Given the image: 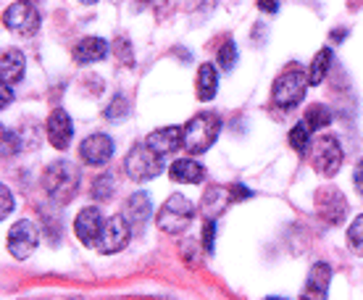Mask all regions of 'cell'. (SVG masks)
Returning <instances> with one entry per match:
<instances>
[{
  "label": "cell",
  "instance_id": "7a4b0ae2",
  "mask_svg": "<svg viewBox=\"0 0 363 300\" xmlns=\"http://www.w3.org/2000/svg\"><path fill=\"white\" fill-rule=\"evenodd\" d=\"M218 132H221V118L211 111H203L198 116H192L184 127V148L190 153L200 155L206 153L213 143H216Z\"/></svg>",
  "mask_w": 363,
  "mask_h": 300
},
{
  "label": "cell",
  "instance_id": "30bf717a",
  "mask_svg": "<svg viewBox=\"0 0 363 300\" xmlns=\"http://www.w3.org/2000/svg\"><path fill=\"white\" fill-rule=\"evenodd\" d=\"M3 24L11 32H16V35H35L40 29V13H37V9L29 0H21V3H13V6L6 9Z\"/></svg>",
  "mask_w": 363,
  "mask_h": 300
},
{
  "label": "cell",
  "instance_id": "5bb4252c",
  "mask_svg": "<svg viewBox=\"0 0 363 300\" xmlns=\"http://www.w3.org/2000/svg\"><path fill=\"white\" fill-rule=\"evenodd\" d=\"M329 282H332V266L318 261L311 266L306 287L300 292V300H327L329 295Z\"/></svg>",
  "mask_w": 363,
  "mask_h": 300
},
{
  "label": "cell",
  "instance_id": "d6986e66",
  "mask_svg": "<svg viewBox=\"0 0 363 300\" xmlns=\"http://www.w3.org/2000/svg\"><path fill=\"white\" fill-rule=\"evenodd\" d=\"M24 53L21 50H6L0 58V82L3 84H16L24 77Z\"/></svg>",
  "mask_w": 363,
  "mask_h": 300
},
{
  "label": "cell",
  "instance_id": "603a6c76",
  "mask_svg": "<svg viewBox=\"0 0 363 300\" xmlns=\"http://www.w3.org/2000/svg\"><path fill=\"white\" fill-rule=\"evenodd\" d=\"M303 121L308 124L311 132H313V129H324L332 124V111H329L327 106L316 103V106H311V109L306 111V118H303Z\"/></svg>",
  "mask_w": 363,
  "mask_h": 300
},
{
  "label": "cell",
  "instance_id": "9c48e42d",
  "mask_svg": "<svg viewBox=\"0 0 363 300\" xmlns=\"http://www.w3.org/2000/svg\"><path fill=\"white\" fill-rule=\"evenodd\" d=\"M347 211H350V203L337 187H321L316 192V213L321 216V221L340 227L347 218Z\"/></svg>",
  "mask_w": 363,
  "mask_h": 300
},
{
  "label": "cell",
  "instance_id": "4dcf8cb0",
  "mask_svg": "<svg viewBox=\"0 0 363 300\" xmlns=\"http://www.w3.org/2000/svg\"><path fill=\"white\" fill-rule=\"evenodd\" d=\"M213 237H216V221L208 218V221H206V229H203V245H206L208 253H213Z\"/></svg>",
  "mask_w": 363,
  "mask_h": 300
},
{
  "label": "cell",
  "instance_id": "836d02e7",
  "mask_svg": "<svg viewBox=\"0 0 363 300\" xmlns=\"http://www.w3.org/2000/svg\"><path fill=\"white\" fill-rule=\"evenodd\" d=\"M13 100V92H11V84H3V100H0V106L3 109H9V103Z\"/></svg>",
  "mask_w": 363,
  "mask_h": 300
},
{
  "label": "cell",
  "instance_id": "f1b7e54d",
  "mask_svg": "<svg viewBox=\"0 0 363 300\" xmlns=\"http://www.w3.org/2000/svg\"><path fill=\"white\" fill-rule=\"evenodd\" d=\"M16 153H18L16 132L9 127H3V155H16Z\"/></svg>",
  "mask_w": 363,
  "mask_h": 300
},
{
  "label": "cell",
  "instance_id": "4fadbf2b",
  "mask_svg": "<svg viewBox=\"0 0 363 300\" xmlns=\"http://www.w3.org/2000/svg\"><path fill=\"white\" fill-rule=\"evenodd\" d=\"M79 155H82L84 164L90 166H103L111 161V155H113V140L108 135H90L84 137V143L79 145Z\"/></svg>",
  "mask_w": 363,
  "mask_h": 300
},
{
  "label": "cell",
  "instance_id": "9a60e30c",
  "mask_svg": "<svg viewBox=\"0 0 363 300\" xmlns=\"http://www.w3.org/2000/svg\"><path fill=\"white\" fill-rule=\"evenodd\" d=\"M145 145L150 150L161 155H172L177 153L182 145H184V127H164V129H155L145 137Z\"/></svg>",
  "mask_w": 363,
  "mask_h": 300
},
{
  "label": "cell",
  "instance_id": "52a82bcc",
  "mask_svg": "<svg viewBox=\"0 0 363 300\" xmlns=\"http://www.w3.org/2000/svg\"><path fill=\"white\" fill-rule=\"evenodd\" d=\"M37 243H40V229H37L35 221H29V218H21L16 221L13 227L9 229V237H6V248H9V253L18 261H24L29 255L35 253Z\"/></svg>",
  "mask_w": 363,
  "mask_h": 300
},
{
  "label": "cell",
  "instance_id": "d4e9b609",
  "mask_svg": "<svg viewBox=\"0 0 363 300\" xmlns=\"http://www.w3.org/2000/svg\"><path fill=\"white\" fill-rule=\"evenodd\" d=\"M116 187V179H113V174H100L98 179L92 182V198L95 200H108L111 192Z\"/></svg>",
  "mask_w": 363,
  "mask_h": 300
},
{
  "label": "cell",
  "instance_id": "1f68e13d",
  "mask_svg": "<svg viewBox=\"0 0 363 300\" xmlns=\"http://www.w3.org/2000/svg\"><path fill=\"white\" fill-rule=\"evenodd\" d=\"M353 184H355V190L363 195V161H358V166H355V172H353Z\"/></svg>",
  "mask_w": 363,
  "mask_h": 300
},
{
  "label": "cell",
  "instance_id": "277c9868",
  "mask_svg": "<svg viewBox=\"0 0 363 300\" xmlns=\"http://www.w3.org/2000/svg\"><path fill=\"white\" fill-rule=\"evenodd\" d=\"M308 74H303L300 69H287L284 74L277 77V82L272 87V98L279 109L290 111L303 103L306 90H308Z\"/></svg>",
  "mask_w": 363,
  "mask_h": 300
},
{
  "label": "cell",
  "instance_id": "ffe728a7",
  "mask_svg": "<svg viewBox=\"0 0 363 300\" xmlns=\"http://www.w3.org/2000/svg\"><path fill=\"white\" fill-rule=\"evenodd\" d=\"M232 200L235 198H232V192H229L227 187H211V190L203 195V200H200V211L208 218H216L224 213V209H227Z\"/></svg>",
  "mask_w": 363,
  "mask_h": 300
},
{
  "label": "cell",
  "instance_id": "ba28073f",
  "mask_svg": "<svg viewBox=\"0 0 363 300\" xmlns=\"http://www.w3.org/2000/svg\"><path fill=\"white\" fill-rule=\"evenodd\" d=\"M129 237H132V227H129V221L124 216H108L106 218V224H103V232H100L98 243H95V250L103 255H111V253H118V250H124L129 243Z\"/></svg>",
  "mask_w": 363,
  "mask_h": 300
},
{
  "label": "cell",
  "instance_id": "8992f818",
  "mask_svg": "<svg viewBox=\"0 0 363 300\" xmlns=\"http://www.w3.org/2000/svg\"><path fill=\"white\" fill-rule=\"evenodd\" d=\"M311 166L316 169L321 177H335L342 166V148L337 143V137H318L311 145Z\"/></svg>",
  "mask_w": 363,
  "mask_h": 300
},
{
  "label": "cell",
  "instance_id": "e0dca14e",
  "mask_svg": "<svg viewBox=\"0 0 363 300\" xmlns=\"http://www.w3.org/2000/svg\"><path fill=\"white\" fill-rule=\"evenodd\" d=\"M106 55H108V43L103 37H84L74 48V58L79 64H95V61H103Z\"/></svg>",
  "mask_w": 363,
  "mask_h": 300
},
{
  "label": "cell",
  "instance_id": "3957f363",
  "mask_svg": "<svg viewBox=\"0 0 363 300\" xmlns=\"http://www.w3.org/2000/svg\"><path fill=\"white\" fill-rule=\"evenodd\" d=\"M192 218H195V206H192L184 195L177 192V195H172V198L158 209L155 224H158V229L166 232V235H182V232L192 224Z\"/></svg>",
  "mask_w": 363,
  "mask_h": 300
},
{
  "label": "cell",
  "instance_id": "44dd1931",
  "mask_svg": "<svg viewBox=\"0 0 363 300\" xmlns=\"http://www.w3.org/2000/svg\"><path fill=\"white\" fill-rule=\"evenodd\" d=\"M216 90H218L216 66H213V64H203L198 69V79H195V95H198V100L208 103V100L216 98Z\"/></svg>",
  "mask_w": 363,
  "mask_h": 300
},
{
  "label": "cell",
  "instance_id": "8fae6325",
  "mask_svg": "<svg viewBox=\"0 0 363 300\" xmlns=\"http://www.w3.org/2000/svg\"><path fill=\"white\" fill-rule=\"evenodd\" d=\"M103 224H106L103 213L95 206H87V209H82L77 213V218H74V235L79 237L82 245L95 248L100 232H103Z\"/></svg>",
  "mask_w": 363,
  "mask_h": 300
},
{
  "label": "cell",
  "instance_id": "8d00e7d4",
  "mask_svg": "<svg viewBox=\"0 0 363 300\" xmlns=\"http://www.w3.org/2000/svg\"><path fill=\"white\" fill-rule=\"evenodd\" d=\"M66 300H69V298H66Z\"/></svg>",
  "mask_w": 363,
  "mask_h": 300
},
{
  "label": "cell",
  "instance_id": "2e32d148",
  "mask_svg": "<svg viewBox=\"0 0 363 300\" xmlns=\"http://www.w3.org/2000/svg\"><path fill=\"white\" fill-rule=\"evenodd\" d=\"M150 213H153V206H150L147 192H135V195H129L127 203H124V211H121V216L129 221L132 232H140V229L145 227L147 221H150Z\"/></svg>",
  "mask_w": 363,
  "mask_h": 300
},
{
  "label": "cell",
  "instance_id": "ac0fdd59",
  "mask_svg": "<svg viewBox=\"0 0 363 300\" xmlns=\"http://www.w3.org/2000/svg\"><path fill=\"white\" fill-rule=\"evenodd\" d=\"M169 174H172L174 182H179V184H198L206 179V169H203V164L192 161V158H179V161H174Z\"/></svg>",
  "mask_w": 363,
  "mask_h": 300
},
{
  "label": "cell",
  "instance_id": "d6a6232c",
  "mask_svg": "<svg viewBox=\"0 0 363 300\" xmlns=\"http://www.w3.org/2000/svg\"><path fill=\"white\" fill-rule=\"evenodd\" d=\"M258 9L266 11V13H274L279 9V0H258Z\"/></svg>",
  "mask_w": 363,
  "mask_h": 300
},
{
  "label": "cell",
  "instance_id": "f546056e",
  "mask_svg": "<svg viewBox=\"0 0 363 300\" xmlns=\"http://www.w3.org/2000/svg\"><path fill=\"white\" fill-rule=\"evenodd\" d=\"M13 211V195H11V190L3 184L0 187V218H6Z\"/></svg>",
  "mask_w": 363,
  "mask_h": 300
},
{
  "label": "cell",
  "instance_id": "4316f807",
  "mask_svg": "<svg viewBox=\"0 0 363 300\" xmlns=\"http://www.w3.org/2000/svg\"><path fill=\"white\" fill-rule=\"evenodd\" d=\"M129 116V100L124 95H116V98L108 103V109H106V118L108 121H121V118Z\"/></svg>",
  "mask_w": 363,
  "mask_h": 300
},
{
  "label": "cell",
  "instance_id": "7c38bea8",
  "mask_svg": "<svg viewBox=\"0 0 363 300\" xmlns=\"http://www.w3.org/2000/svg\"><path fill=\"white\" fill-rule=\"evenodd\" d=\"M45 132H48V140H50V145L58 148V150H66V148L72 145L74 121H72V116L66 113V109H55L53 113L48 116Z\"/></svg>",
  "mask_w": 363,
  "mask_h": 300
},
{
  "label": "cell",
  "instance_id": "7402d4cb",
  "mask_svg": "<svg viewBox=\"0 0 363 300\" xmlns=\"http://www.w3.org/2000/svg\"><path fill=\"white\" fill-rule=\"evenodd\" d=\"M332 48H321L316 55H313V61H311V69H308V82L311 84H321L324 82V77L329 72V64H332Z\"/></svg>",
  "mask_w": 363,
  "mask_h": 300
},
{
  "label": "cell",
  "instance_id": "cb8c5ba5",
  "mask_svg": "<svg viewBox=\"0 0 363 300\" xmlns=\"http://www.w3.org/2000/svg\"><path fill=\"white\" fill-rule=\"evenodd\" d=\"M290 145L298 150V153H303V150H308L311 148V129L306 121H298L295 127H292L290 132Z\"/></svg>",
  "mask_w": 363,
  "mask_h": 300
},
{
  "label": "cell",
  "instance_id": "d590c367",
  "mask_svg": "<svg viewBox=\"0 0 363 300\" xmlns=\"http://www.w3.org/2000/svg\"><path fill=\"white\" fill-rule=\"evenodd\" d=\"M266 300H277V298H266Z\"/></svg>",
  "mask_w": 363,
  "mask_h": 300
},
{
  "label": "cell",
  "instance_id": "6da1fadb",
  "mask_svg": "<svg viewBox=\"0 0 363 300\" xmlns=\"http://www.w3.org/2000/svg\"><path fill=\"white\" fill-rule=\"evenodd\" d=\"M43 190L48 192V198L55 200L58 206H66L77 198V190H79V166L72 164V161H53L43 172Z\"/></svg>",
  "mask_w": 363,
  "mask_h": 300
},
{
  "label": "cell",
  "instance_id": "5b68a950",
  "mask_svg": "<svg viewBox=\"0 0 363 300\" xmlns=\"http://www.w3.org/2000/svg\"><path fill=\"white\" fill-rule=\"evenodd\" d=\"M124 172L129 174V179L135 182H147V179H155L158 174L164 172V161L161 155L150 150L145 143H137L129 155L124 158Z\"/></svg>",
  "mask_w": 363,
  "mask_h": 300
},
{
  "label": "cell",
  "instance_id": "e575fe53",
  "mask_svg": "<svg viewBox=\"0 0 363 300\" xmlns=\"http://www.w3.org/2000/svg\"><path fill=\"white\" fill-rule=\"evenodd\" d=\"M84 3H98V0H84Z\"/></svg>",
  "mask_w": 363,
  "mask_h": 300
},
{
  "label": "cell",
  "instance_id": "484cf974",
  "mask_svg": "<svg viewBox=\"0 0 363 300\" xmlns=\"http://www.w3.org/2000/svg\"><path fill=\"white\" fill-rule=\"evenodd\" d=\"M347 245L355 255H363V213L347 227Z\"/></svg>",
  "mask_w": 363,
  "mask_h": 300
},
{
  "label": "cell",
  "instance_id": "83f0119b",
  "mask_svg": "<svg viewBox=\"0 0 363 300\" xmlns=\"http://www.w3.org/2000/svg\"><path fill=\"white\" fill-rule=\"evenodd\" d=\"M237 64V45L232 40H227L224 45L218 48V66L224 69V72H232Z\"/></svg>",
  "mask_w": 363,
  "mask_h": 300
}]
</instances>
